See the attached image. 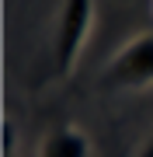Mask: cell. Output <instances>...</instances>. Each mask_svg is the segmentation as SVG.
<instances>
[{
    "instance_id": "1",
    "label": "cell",
    "mask_w": 153,
    "mask_h": 157,
    "mask_svg": "<svg viewBox=\"0 0 153 157\" xmlns=\"http://www.w3.org/2000/svg\"><path fill=\"white\" fill-rule=\"evenodd\" d=\"M153 84V32H139L108 59L101 73V87L108 91H136Z\"/></svg>"
},
{
    "instance_id": "2",
    "label": "cell",
    "mask_w": 153,
    "mask_h": 157,
    "mask_svg": "<svg viewBox=\"0 0 153 157\" xmlns=\"http://www.w3.org/2000/svg\"><path fill=\"white\" fill-rule=\"evenodd\" d=\"M91 25H94V0H63L59 4L56 32H52V63L59 73L73 70L80 49L91 35Z\"/></svg>"
},
{
    "instance_id": "3",
    "label": "cell",
    "mask_w": 153,
    "mask_h": 157,
    "mask_svg": "<svg viewBox=\"0 0 153 157\" xmlns=\"http://www.w3.org/2000/svg\"><path fill=\"white\" fill-rule=\"evenodd\" d=\"M91 154L94 143L80 126H56L38 147V157H91Z\"/></svg>"
},
{
    "instance_id": "4",
    "label": "cell",
    "mask_w": 153,
    "mask_h": 157,
    "mask_svg": "<svg viewBox=\"0 0 153 157\" xmlns=\"http://www.w3.org/2000/svg\"><path fill=\"white\" fill-rule=\"evenodd\" d=\"M14 147H17V129H14L11 119H7L4 122V157H14Z\"/></svg>"
},
{
    "instance_id": "5",
    "label": "cell",
    "mask_w": 153,
    "mask_h": 157,
    "mask_svg": "<svg viewBox=\"0 0 153 157\" xmlns=\"http://www.w3.org/2000/svg\"><path fill=\"white\" fill-rule=\"evenodd\" d=\"M136 157H153V136H150V140H146V143H143L139 150H136Z\"/></svg>"
}]
</instances>
